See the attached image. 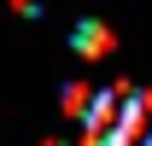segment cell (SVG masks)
Wrapping results in <instances>:
<instances>
[{
    "label": "cell",
    "mask_w": 152,
    "mask_h": 146,
    "mask_svg": "<svg viewBox=\"0 0 152 146\" xmlns=\"http://www.w3.org/2000/svg\"><path fill=\"white\" fill-rule=\"evenodd\" d=\"M76 47H82V53H105V41H111V35H105V23H76Z\"/></svg>",
    "instance_id": "obj_2"
},
{
    "label": "cell",
    "mask_w": 152,
    "mask_h": 146,
    "mask_svg": "<svg viewBox=\"0 0 152 146\" xmlns=\"http://www.w3.org/2000/svg\"><path fill=\"white\" fill-rule=\"evenodd\" d=\"M18 6H23V12H35V6H41V0H18Z\"/></svg>",
    "instance_id": "obj_3"
},
{
    "label": "cell",
    "mask_w": 152,
    "mask_h": 146,
    "mask_svg": "<svg viewBox=\"0 0 152 146\" xmlns=\"http://www.w3.org/2000/svg\"><path fill=\"white\" fill-rule=\"evenodd\" d=\"M99 146H152V93H146V88H134L129 117H123V123H117Z\"/></svg>",
    "instance_id": "obj_1"
}]
</instances>
